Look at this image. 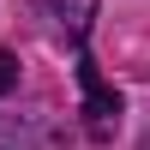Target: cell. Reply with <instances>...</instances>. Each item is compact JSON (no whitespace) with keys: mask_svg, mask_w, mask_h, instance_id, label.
Returning a JSON list of instances; mask_svg holds the SVG:
<instances>
[{"mask_svg":"<svg viewBox=\"0 0 150 150\" xmlns=\"http://www.w3.org/2000/svg\"><path fill=\"white\" fill-rule=\"evenodd\" d=\"M78 84H84V132H90L96 144H108L114 126H120V96L102 84V72H96L90 54H78Z\"/></svg>","mask_w":150,"mask_h":150,"instance_id":"cell-1","label":"cell"},{"mask_svg":"<svg viewBox=\"0 0 150 150\" xmlns=\"http://www.w3.org/2000/svg\"><path fill=\"white\" fill-rule=\"evenodd\" d=\"M0 150H60V126L36 114H0Z\"/></svg>","mask_w":150,"mask_h":150,"instance_id":"cell-2","label":"cell"},{"mask_svg":"<svg viewBox=\"0 0 150 150\" xmlns=\"http://www.w3.org/2000/svg\"><path fill=\"white\" fill-rule=\"evenodd\" d=\"M90 6H96V0H48V12H54L60 24H72V36H84V24H90Z\"/></svg>","mask_w":150,"mask_h":150,"instance_id":"cell-3","label":"cell"},{"mask_svg":"<svg viewBox=\"0 0 150 150\" xmlns=\"http://www.w3.org/2000/svg\"><path fill=\"white\" fill-rule=\"evenodd\" d=\"M18 84V54H0V96Z\"/></svg>","mask_w":150,"mask_h":150,"instance_id":"cell-4","label":"cell"}]
</instances>
